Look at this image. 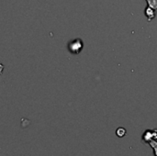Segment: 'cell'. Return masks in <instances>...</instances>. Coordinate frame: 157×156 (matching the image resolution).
I'll return each instance as SVG.
<instances>
[{"mask_svg": "<svg viewBox=\"0 0 157 156\" xmlns=\"http://www.w3.org/2000/svg\"><path fill=\"white\" fill-rule=\"evenodd\" d=\"M84 47V42L81 39H75L69 42L68 44V50L73 54H78Z\"/></svg>", "mask_w": 157, "mask_h": 156, "instance_id": "cell-1", "label": "cell"}, {"mask_svg": "<svg viewBox=\"0 0 157 156\" xmlns=\"http://www.w3.org/2000/svg\"><path fill=\"white\" fill-rule=\"evenodd\" d=\"M144 13H145V16L147 17V20L149 22L155 17V9H154V8H152L150 6H147L146 7Z\"/></svg>", "mask_w": 157, "mask_h": 156, "instance_id": "cell-2", "label": "cell"}, {"mask_svg": "<svg viewBox=\"0 0 157 156\" xmlns=\"http://www.w3.org/2000/svg\"><path fill=\"white\" fill-rule=\"evenodd\" d=\"M143 140H144V143H149L150 141L154 140L153 139V131H152V130H147V131H144V133L143 135Z\"/></svg>", "mask_w": 157, "mask_h": 156, "instance_id": "cell-3", "label": "cell"}, {"mask_svg": "<svg viewBox=\"0 0 157 156\" xmlns=\"http://www.w3.org/2000/svg\"><path fill=\"white\" fill-rule=\"evenodd\" d=\"M116 134H117L118 137L122 138V137H124V136L126 135V130H125L124 128H122V127L118 128V130H117V131H116Z\"/></svg>", "mask_w": 157, "mask_h": 156, "instance_id": "cell-4", "label": "cell"}, {"mask_svg": "<svg viewBox=\"0 0 157 156\" xmlns=\"http://www.w3.org/2000/svg\"><path fill=\"white\" fill-rule=\"evenodd\" d=\"M149 144H150V146L153 148V150H154V154L155 156H157V141L156 140H152V141H150L149 142Z\"/></svg>", "mask_w": 157, "mask_h": 156, "instance_id": "cell-5", "label": "cell"}, {"mask_svg": "<svg viewBox=\"0 0 157 156\" xmlns=\"http://www.w3.org/2000/svg\"><path fill=\"white\" fill-rule=\"evenodd\" d=\"M148 6L157 10V0H146Z\"/></svg>", "mask_w": 157, "mask_h": 156, "instance_id": "cell-6", "label": "cell"}, {"mask_svg": "<svg viewBox=\"0 0 157 156\" xmlns=\"http://www.w3.org/2000/svg\"><path fill=\"white\" fill-rule=\"evenodd\" d=\"M152 131H153V139L157 141V129L152 130Z\"/></svg>", "mask_w": 157, "mask_h": 156, "instance_id": "cell-7", "label": "cell"}, {"mask_svg": "<svg viewBox=\"0 0 157 156\" xmlns=\"http://www.w3.org/2000/svg\"><path fill=\"white\" fill-rule=\"evenodd\" d=\"M3 70H4V65L0 63V74H2V72H3Z\"/></svg>", "mask_w": 157, "mask_h": 156, "instance_id": "cell-8", "label": "cell"}]
</instances>
